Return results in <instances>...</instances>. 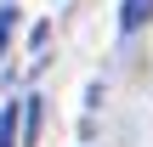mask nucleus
Instances as JSON below:
<instances>
[{"mask_svg":"<svg viewBox=\"0 0 153 147\" xmlns=\"http://www.w3.org/2000/svg\"><path fill=\"white\" fill-rule=\"evenodd\" d=\"M148 23H153V0H125L119 6V34H136Z\"/></svg>","mask_w":153,"mask_h":147,"instance_id":"nucleus-1","label":"nucleus"},{"mask_svg":"<svg viewBox=\"0 0 153 147\" xmlns=\"http://www.w3.org/2000/svg\"><path fill=\"white\" fill-rule=\"evenodd\" d=\"M0 147H17V102L0 108Z\"/></svg>","mask_w":153,"mask_h":147,"instance_id":"nucleus-2","label":"nucleus"},{"mask_svg":"<svg viewBox=\"0 0 153 147\" xmlns=\"http://www.w3.org/2000/svg\"><path fill=\"white\" fill-rule=\"evenodd\" d=\"M17 6H0V57H6V45H11V34H17Z\"/></svg>","mask_w":153,"mask_h":147,"instance_id":"nucleus-3","label":"nucleus"}]
</instances>
